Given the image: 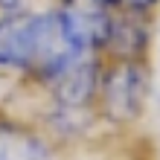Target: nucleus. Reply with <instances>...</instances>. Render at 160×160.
Here are the masks:
<instances>
[{"instance_id": "1", "label": "nucleus", "mask_w": 160, "mask_h": 160, "mask_svg": "<svg viewBox=\"0 0 160 160\" xmlns=\"http://www.w3.org/2000/svg\"><path fill=\"white\" fill-rule=\"evenodd\" d=\"M152 61H114L105 58L96 96V117L108 140L134 137L152 105Z\"/></svg>"}, {"instance_id": "5", "label": "nucleus", "mask_w": 160, "mask_h": 160, "mask_svg": "<svg viewBox=\"0 0 160 160\" xmlns=\"http://www.w3.org/2000/svg\"><path fill=\"white\" fill-rule=\"evenodd\" d=\"M122 9H128V12H134V15L154 18V12L160 9V0H125V6H122Z\"/></svg>"}, {"instance_id": "2", "label": "nucleus", "mask_w": 160, "mask_h": 160, "mask_svg": "<svg viewBox=\"0 0 160 160\" xmlns=\"http://www.w3.org/2000/svg\"><path fill=\"white\" fill-rule=\"evenodd\" d=\"M0 160H70L29 108L0 102Z\"/></svg>"}, {"instance_id": "3", "label": "nucleus", "mask_w": 160, "mask_h": 160, "mask_svg": "<svg viewBox=\"0 0 160 160\" xmlns=\"http://www.w3.org/2000/svg\"><path fill=\"white\" fill-rule=\"evenodd\" d=\"M55 6L64 15L67 29L82 44L84 52L88 55H105L117 12L105 9L96 0H55Z\"/></svg>"}, {"instance_id": "6", "label": "nucleus", "mask_w": 160, "mask_h": 160, "mask_svg": "<svg viewBox=\"0 0 160 160\" xmlns=\"http://www.w3.org/2000/svg\"><path fill=\"white\" fill-rule=\"evenodd\" d=\"M96 3H102L105 9H111V12H119V9L125 6V0H96Z\"/></svg>"}, {"instance_id": "4", "label": "nucleus", "mask_w": 160, "mask_h": 160, "mask_svg": "<svg viewBox=\"0 0 160 160\" xmlns=\"http://www.w3.org/2000/svg\"><path fill=\"white\" fill-rule=\"evenodd\" d=\"M154 44V21L146 15H134L128 9H119L114 15L111 41L102 58L114 61H152Z\"/></svg>"}]
</instances>
